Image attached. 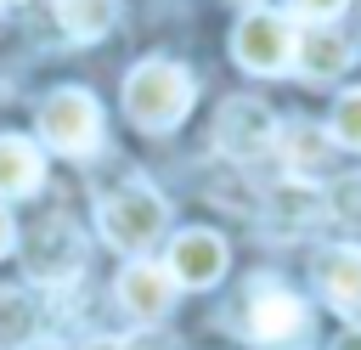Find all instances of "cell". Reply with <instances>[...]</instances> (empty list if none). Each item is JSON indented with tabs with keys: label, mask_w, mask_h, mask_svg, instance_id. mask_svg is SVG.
<instances>
[{
	"label": "cell",
	"mask_w": 361,
	"mask_h": 350,
	"mask_svg": "<svg viewBox=\"0 0 361 350\" xmlns=\"http://www.w3.org/2000/svg\"><path fill=\"white\" fill-rule=\"evenodd\" d=\"M39 141L62 158H90L102 147V107L90 90L79 85H62L39 102Z\"/></svg>",
	"instance_id": "obj_3"
},
{
	"label": "cell",
	"mask_w": 361,
	"mask_h": 350,
	"mask_svg": "<svg viewBox=\"0 0 361 350\" xmlns=\"http://www.w3.org/2000/svg\"><path fill=\"white\" fill-rule=\"evenodd\" d=\"M118 350H180L169 333H158V327H141V333H130V339H118Z\"/></svg>",
	"instance_id": "obj_20"
},
{
	"label": "cell",
	"mask_w": 361,
	"mask_h": 350,
	"mask_svg": "<svg viewBox=\"0 0 361 350\" xmlns=\"http://www.w3.org/2000/svg\"><path fill=\"white\" fill-rule=\"evenodd\" d=\"M164 226H169V203L152 186H124V192H113V198L96 203V231L113 248H124V254L152 248L164 237Z\"/></svg>",
	"instance_id": "obj_4"
},
{
	"label": "cell",
	"mask_w": 361,
	"mask_h": 350,
	"mask_svg": "<svg viewBox=\"0 0 361 350\" xmlns=\"http://www.w3.org/2000/svg\"><path fill=\"white\" fill-rule=\"evenodd\" d=\"M327 130H333V141H344V147L361 152V85L333 102V124H327Z\"/></svg>",
	"instance_id": "obj_18"
},
{
	"label": "cell",
	"mask_w": 361,
	"mask_h": 350,
	"mask_svg": "<svg viewBox=\"0 0 361 350\" xmlns=\"http://www.w3.org/2000/svg\"><path fill=\"white\" fill-rule=\"evenodd\" d=\"M265 220H276V226H310V220H322V186L299 181V175L276 181L265 192Z\"/></svg>",
	"instance_id": "obj_14"
},
{
	"label": "cell",
	"mask_w": 361,
	"mask_h": 350,
	"mask_svg": "<svg viewBox=\"0 0 361 350\" xmlns=\"http://www.w3.org/2000/svg\"><path fill=\"white\" fill-rule=\"evenodd\" d=\"M23 271H28V282H39V288L73 282V277L85 271V237H79V226H73L68 215H45L39 226H28V231H23Z\"/></svg>",
	"instance_id": "obj_5"
},
{
	"label": "cell",
	"mask_w": 361,
	"mask_h": 350,
	"mask_svg": "<svg viewBox=\"0 0 361 350\" xmlns=\"http://www.w3.org/2000/svg\"><path fill=\"white\" fill-rule=\"evenodd\" d=\"M293 45H299V34H293V17H282V11H248V17L231 28V56H237V68H248V73H259V79L288 73V68H293Z\"/></svg>",
	"instance_id": "obj_6"
},
{
	"label": "cell",
	"mask_w": 361,
	"mask_h": 350,
	"mask_svg": "<svg viewBox=\"0 0 361 350\" xmlns=\"http://www.w3.org/2000/svg\"><path fill=\"white\" fill-rule=\"evenodd\" d=\"M226 6H243V11H259V0H226Z\"/></svg>",
	"instance_id": "obj_25"
},
{
	"label": "cell",
	"mask_w": 361,
	"mask_h": 350,
	"mask_svg": "<svg viewBox=\"0 0 361 350\" xmlns=\"http://www.w3.org/2000/svg\"><path fill=\"white\" fill-rule=\"evenodd\" d=\"M276 113L265 107V102H254V96H231L220 113H214V147L226 152V158H237V164H254V158H265L271 147H276Z\"/></svg>",
	"instance_id": "obj_7"
},
{
	"label": "cell",
	"mask_w": 361,
	"mask_h": 350,
	"mask_svg": "<svg viewBox=\"0 0 361 350\" xmlns=\"http://www.w3.org/2000/svg\"><path fill=\"white\" fill-rule=\"evenodd\" d=\"M276 152L288 158V175L310 181V175H322L327 158H333V130H322V124H282V130H276Z\"/></svg>",
	"instance_id": "obj_12"
},
{
	"label": "cell",
	"mask_w": 361,
	"mask_h": 350,
	"mask_svg": "<svg viewBox=\"0 0 361 350\" xmlns=\"http://www.w3.org/2000/svg\"><path fill=\"white\" fill-rule=\"evenodd\" d=\"M85 350H118V339H90Z\"/></svg>",
	"instance_id": "obj_24"
},
{
	"label": "cell",
	"mask_w": 361,
	"mask_h": 350,
	"mask_svg": "<svg viewBox=\"0 0 361 350\" xmlns=\"http://www.w3.org/2000/svg\"><path fill=\"white\" fill-rule=\"evenodd\" d=\"M192 96H197L192 73L180 62H169V56H147V62H135L124 73V119L135 130H147V135L175 130L192 113Z\"/></svg>",
	"instance_id": "obj_1"
},
{
	"label": "cell",
	"mask_w": 361,
	"mask_h": 350,
	"mask_svg": "<svg viewBox=\"0 0 361 350\" xmlns=\"http://www.w3.org/2000/svg\"><path fill=\"white\" fill-rule=\"evenodd\" d=\"M113 23H118V0H56V28L79 45L113 34Z\"/></svg>",
	"instance_id": "obj_15"
},
{
	"label": "cell",
	"mask_w": 361,
	"mask_h": 350,
	"mask_svg": "<svg viewBox=\"0 0 361 350\" xmlns=\"http://www.w3.org/2000/svg\"><path fill=\"white\" fill-rule=\"evenodd\" d=\"M175 277H169V265H158V260H130L124 271H118V305L135 316V322H158V316H169V305H175Z\"/></svg>",
	"instance_id": "obj_9"
},
{
	"label": "cell",
	"mask_w": 361,
	"mask_h": 350,
	"mask_svg": "<svg viewBox=\"0 0 361 350\" xmlns=\"http://www.w3.org/2000/svg\"><path fill=\"white\" fill-rule=\"evenodd\" d=\"M6 6H17V0H0V11H6Z\"/></svg>",
	"instance_id": "obj_26"
},
{
	"label": "cell",
	"mask_w": 361,
	"mask_h": 350,
	"mask_svg": "<svg viewBox=\"0 0 361 350\" xmlns=\"http://www.w3.org/2000/svg\"><path fill=\"white\" fill-rule=\"evenodd\" d=\"M316 282L327 294V305L338 310H361V243H333L316 254Z\"/></svg>",
	"instance_id": "obj_11"
},
{
	"label": "cell",
	"mask_w": 361,
	"mask_h": 350,
	"mask_svg": "<svg viewBox=\"0 0 361 350\" xmlns=\"http://www.w3.org/2000/svg\"><path fill=\"white\" fill-rule=\"evenodd\" d=\"M322 215L361 231V175H338L333 186H322Z\"/></svg>",
	"instance_id": "obj_17"
},
{
	"label": "cell",
	"mask_w": 361,
	"mask_h": 350,
	"mask_svg": "<svg viewBox=\"0 0 361 350\" xmlns=\"http://www.w3.org/2000/svg\"><path fill=\"white\" fill-rule=\"evenodd\" d=\"M169 277H175V288H214L220 277H226V265H231V248H226V237L220 231H209V226H186L175 243H169Z\"/></svg>",
	"instance_id": "obj_8"
},
{
	"label": "cell",
	"mask_w": 361,
	"mask_h": 350,
	"mask_svg": "<svg viewBox=\"0 0 361 350\" xmlns=\"http://www.w3.org/2000/svg\"><path fill=\"white\" fill-rule=\"evenodd\" d=\"M39 327V305L23 294V288H0V350H23Z\"/></svg>",
	"instance_id": "obj_16"
},
{
	"label": "cell",
	"mask_w": 361,
	"mask_h": 350,
	"mask_svg": "<svg viewBox=\"0 0 361 350\" xmlns=\"http://www.w3.org/2000/svg\"><path fill=\"white\" fill-rule=\"evenodd\" d=\"M45 181V147L28 135H0V198H28Z\"/></svg>",
	"instance_id": "obj_13"
},
{
	"label": "cell",
	"mask_w": 361,
	"mask_h": 350,
	"mask_svg": "<svg viewBox=\"0 0 361 350\" xmlns=\"http://www.w3.org/2000/svg\"><path fill=\"white\" fill-rule=\"evenodd\" d=\"M11 248H17V220H11V209L0 203V260H6Z\"/></svg>",
	"instance_id": "obj_21"
},
{
	"label": "cell",
	"mask_w": 361,
	"mask_h": 350,
	"mask_svg": "<svg viewBox=\"0 0 361 350\" xmlns=\"http://www.w3.org/2000/svg\"><path fill=\"white\" fill-rule=\"evenodd\" d=\"M344 11V0H293V17H305V23H333Z\"/></svg>",
	"instance_id": "obj_19"
},
{
	"label": "cell",
	"mask_w": 361,
	"mask_h": 350,
	"mask_svg": "<svg viewBox=\"0 0 361 350\" xmlns=\"http://www.w3.org/2000/svg\"><path fill=\"white\" fill-rule=\"evenodd\" d=\"M243 333L254 339V344H265V350H288V344H299L305 333H310V305L293 294V288H282L276 277H254L248 282V299H243Z\"/></svg>",
	"instance_id": "obj_2"
},
{
	"label": "cell",
	"mask_w": 361,
	"mask_h": 350,
	"mask_svg": "<svg viewBox=\"0 0 361 350\" xmlns=\"http://www.w3.org/2000/svg\"><path fill=\"white\" fill-rule=\"evenodd\" d=\"M350 62H355V45H350L333 23H310V28L299 34V45H293V68H299L305 79H338Z\"/></svg>",
	"instance_id": "obj_10"
},
{
	"label": "cell",
	"mask_w": 361,
	"mask_h": 350,
	"mask_svg": "<svg viewBox=\"0 0 361 350\" xmlns=\"http://www.w3.org/2000/svg\"><path fill=\"white\" fill-rule=\"evenodd\" d=\"M23 350H68V344H56V339H28Z\"/></svg>",
	"instance_id": "obj_23"
},
{
	"label": "cell",
	"mask_w": 361,
	"mask_h": 350,
	"mask_svg": "<svg viewBox=\"0 0 361 350\" xmlns=\"http://www.w3.org/2000/svg\"><path fill=\"white\" fill-rule=\"evenodd\" d=\"M333 350H361V327H344V333L333 339Z\"/></svg>",
	"instance_id": "obj_22"
}]
</instances>
